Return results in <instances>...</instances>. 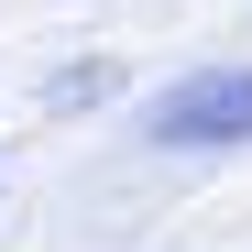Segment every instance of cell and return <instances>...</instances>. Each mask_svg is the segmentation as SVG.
<instances>
[{
  "instance_id": "1",
  "label": "cell",
  "mask_w": 252,
  "mask_h": 252,
  "mask_svg": "<svg viewBox=\"0 0 252 252\" xmlns=\"http://www.w3.org/2000/svg\"><path fill=\"white\" fill-rule=\"evenodd\" d=\"M154 143H252V66H208L154 99Z\"/></svg>"
}]
</instances>
